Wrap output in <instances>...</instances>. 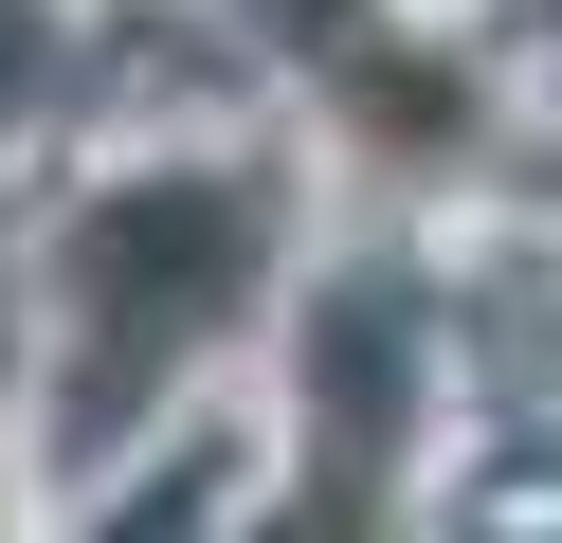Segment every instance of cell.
<instances>
[{"label":"cell","mask_w":562,"mask_h":543,"mask_svg":"<svg viewBox=\"0 0 562 543\" xmlns=\"http://www.w3.org/2000/svg\"><path fill=\"white\" fill-rule=\"evenodd\" d=\"M272 272V200L218 163L182 181H110V200L74 217V326H91V434L127 417V398L164 381V362H200L236 326V290Z\"/></svg>","instance_id":"obj_1"},{"label":"cell","mask_w":562,"mask_h":543,"mask_svg":"<svg viewBox=\"0 0 562 543\" xmlns=\"http://www.w3.org/2000/svg\"><path fill=\"white\" fill-rule=\"evenodd\" d=\"M381 453H400V326L327 308V453H308L272 543H381Z\"/></svg>","instance_id":"obj_2"},{"label":"cell","mask_w":562,"mask_h":543,"mask_svg":"<svg viewBox=\"0 0 562 543\" xmlns=\"http://www.w3.org/2000/svg\"><path fill=\"white\" fill-rule=\"evenodd\" d=\"M327 91L363 109L400 163H453V145H472V72H453V55H400V36L345 19V0H327Z\"/></svg>","instance_id":"obj_3"}]
</instances>
